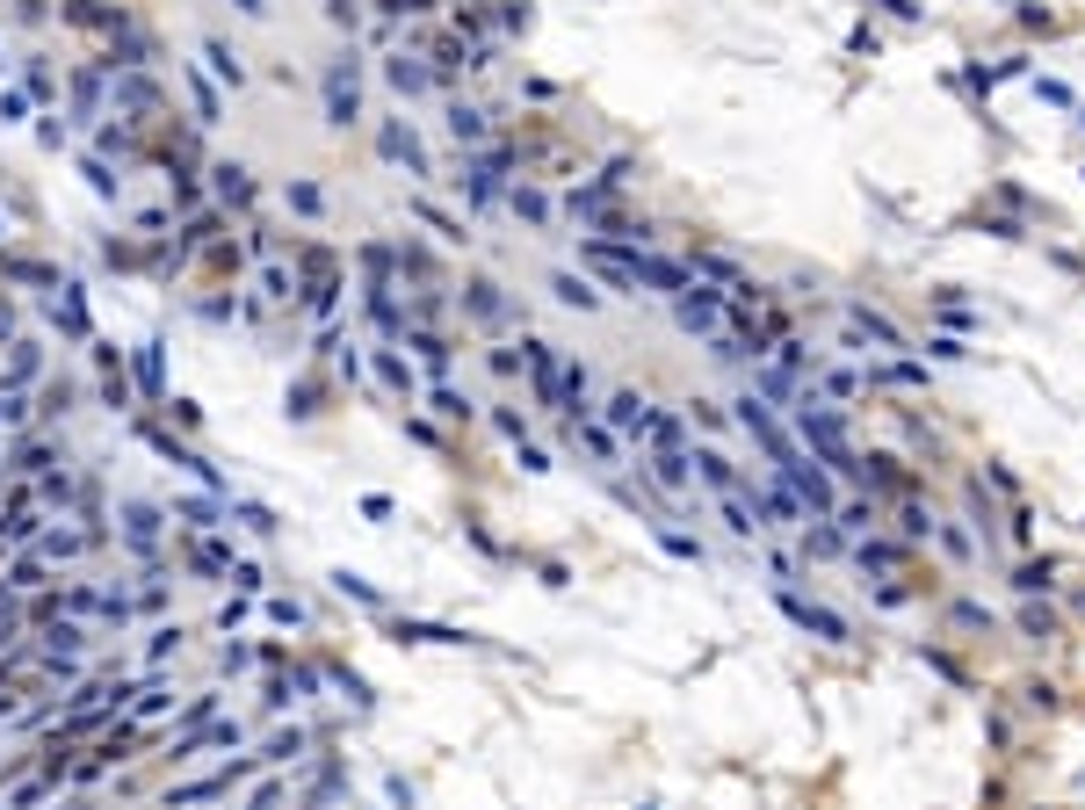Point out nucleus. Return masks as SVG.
Listing matches in <instances>:
<instances>
[{
    "label": "nucleus",
    "instance_id": "f257e3e1",
    "mask_svg": "<svg viewBox=\"0 0 1085 810\" xmlns=\"http://www.w3.org/2000/svg\"><path fill=\"white\" fill-rule=\"evenodd\" d=\"M586 261H594L615 290H666V297H680V290L695 283L688 261H659V254H637V246H615V239H594V246H586Z\"/></svg>",
    "mask_w": 1085,
    "mask_h": 810
},
{
    "label": "nucleus",
    "instance_id": "f03ea898",
    "mask_svg": "<svg viewBox=\"0 0 1085 810\" xmlns=\"http://www.w3.org/2000/svg\"><path fill=\"white\" fill-rule=\"evenodd\" d=\"M738 427H746L753 442H760V456L774 463V471H782V463H796V456H803V442H796V434H789L782 420L767 413V398H753V391L738 398Z\"/></svg>",
    "mask_w": 1085,
    "mask_h": 810
},
{
    "label": "nucleus",
    "instance_id": "7ed1b4c3",
    "mask_svg": "<svg viewBox=\"0 0 1085 810\" xmlns=\"http://www.w3.org/2000/svg\"><path fill=\"white\" fill-rule=\"evenodd\" d=\"M673 319L688 326V333H702V340H717L724 333V290H709L702 275H695V283L673 297Z\"/></svg>",
    "mask_w": 1085,
    "mask_h": 810
},
{
    "label": "nucleus",
    "instance_id": "20e7f679",
    "mask_svg": "<svg viewBox=\"0 0 1085 810\" xmlns=\"http://www.w3.org/2000/svg\"><path fill=\"white\" fill-rule=\"evenodd\" d=\"M463 196H471L478 210H492L507 196V152H471L463 160Z\"/></svg>",
    "mask_w": 1085,
    "mask_h": 810
},
{
    "label": "nucleus",
    "instance_id": "39448f33",
    "mask_svg": "<svg viewBox=\"0 0 1085 810\" xmlns=\"http://www.w3.org/2000/svg\"><path fill=\"white\" fill-rule=\"evenodd\" d=\"M355 116H362V95H355V51H340L333 66H326V123H340V131H348Z\"/></svg>",
    "mask_w": 1085,
    "mask_h": 810
},
{
    "label": "nucleus",
    "instance_id": "423d86ee",
    "mask_svg": "<svg viewBox=\"0 0 1085 810\" xmlns=\"http://www.w3.org/2000/svg\"><path fill=\"white\" fill-rule=\"evenodd\" d=\"M521 362H529V384H536V405H557L565 413V369H557L550 340H521Z\"/></svg>",
    "mask_w": 1085,
    "mask_h": 810
},
{
    "label": "nucleus",
    "instance_id": "0eeeda50",
    "mask_svg": "<svg viewBox=\"0 0 1085 810\" xmlns=\"http://www.w3.org/2000/svg\"><path fill=\"white\" fill-rule=\"evenodd\" d=\"M377 152H384L391 167H406L413 181H427V174H434V167H427V145L413 138V123H398V116H391L384 131H377Z\"/></svg>",
    "mask_w": 1085,
    "mask_h": 810
},
{
    "label": "nucleus",
    "instance_id": "6e6552de",
    "mask_svg": "<svg viewBox=\"0 0 1085 810\" xmlns=\"http://www.w3.org/2000/svg\"><path fill=\"white\" fill-rule=\"evenodd\" d=\"M782 615L796 622V630L825 637V644H847V637H854V630H847V615H832V608H818V601H803V594H789V586H782Z\"/></svg>",
    "mask_w": 1085,
    "mask_h": 810
},
{
    "label": "nucleus",
    "instance_id": "1a4fd4ad",
    "mask_svg": "<svg viewBox=\"0 0 1085 810\" xmlns=\"http://www.w3.org/2000/svg\"><path fill=\"white\" fill-rule=\"evenodd\" d=\"M160 521L167 514L152 507V500H123V543H131L138 557H160Z\"/></svg>",
    "mask_w": 1085,
    "mask_h": 810
},
{
    "label": "nucleus",
    "instance_id": "9d476101",
    "mask_svg": "<svg viewBox=\"0 0 1085 810\" xmlns=\"http://www.w3.org/2000/svg\"><path fill=\"white\" fill-rule=\"evenodd\" d=\"M246 767V760H239ZM239 767H225V774H203V782H189V789H167V810H196V803H217V796H232V774Z\"/></svg>",
    "mask_w": 1085,
    "mask_h": 810
},
{
    "label": "nucleus",
    "instance_id": "9b49d317",
    "mask_svg": "<svg viewBox=\"0 0 1085 810\" xmlns=\"http://www.w3.org/2000/svg\"><path fill=\"white\" fill-rule=\"evenodd\" d=\"M463 311H471L478 326H500V319H507V297H500V283H485V275H478V283H463Z\"/></svg>",
    "mask_w": 1085,
    "mask_h": 810
},
{
    "label": "nucleus",
    "instance_id": "f8f14e48",
    "mask_svg": "<svg viewBox=\"0 0 1085 810\" xmlns=\"http://www.w3.org/2000/svg\"><path fill=\"white\" fill-rule=\"evenodd\" d=\"M644 420H651V398L644 391H615L608 398V427L615 434H644Z\"/></svg>",
    "mask_w": 1085,
    "mask_h": 810
},
{
    "label": "nucleus",
    "instance_id": "ddd939ff",
    "mask_svg": "<svg viewBox=\"0 0 1085 810\" xmlns=\"http://www.w3.org/2000/svg\"><path fill=\"white\" fill-rule=\"evenodd\" d=\"M651 478H659L666 492H688V485H695V463H688V449H651Z\"/></svg>",
    "mask_w": 1085,
    "mask_h": 810
},
{
    "label": "nucleus",
    "instance_id": "4468645a",
    "mask_svg": "<svg viewBox=\"0 0 1085 810\" xmlns=\"http://www.w3.org/2000/svg\"><path fill=\"white\" fill-rule=\"evenodd\" d=\"M688 463H695V478H702L709 492H746V478H738V471H731V463H724L717 449H695Z\"/></svg>",
    "mask_w": 1085,
    "mask_h": 810
},
{
    "label": "nucleus",
    "instance_id": "2eb2a0df",
    "mask_svg": "<svg viewBox=\"0 0 1085 810\" xmlns=\"http://www.w3.org/2000/svg\"><path fill=\"white\" fill-rule=\"evenodd\" d=\"M384 80L398 87V95H427V87H434V73L420 66V58H406V51H398V58H384Z\"/></svg>",
    "mask_w": 1085,
    "mask_h": 810
},
{
    "label": "nucleus",
    "instance_id": "dca6fc26",
    "mask_svg": "<svg viewBox=\"0 0 1085 810\" xmlns=\"http://www.w3.org/2000/svg\"><path fill=\"white\" fill-rule=\"evenodd\" d=\"M847 319H854V333H868V340H876V348H890V355H897V348H905V333H897V326L883 319V311H868V304H854V311H847Z\"/></svg>",
    "mask_w": 1085,
    "mask_h": 810
},
{
    "label": "nucleus",
    "instance_id": "f3484780",
    "mask_svg": "<svg viewBox=\"0 0 1085 810\" xmlns=\"http://www.w3.org/2000/svg\"><path fill=\"white\" fill-rule=\"evenodd\" d=\"M398 637L406 644H478L471 630H449V622H398Z\"/></svg>",
    "mask_w": 1085,
    "mask_h": 810
},
{
    "label": "nucleus",
    "instance_id": "a211bd4d",
    "mask_svg": "<svg viewBox=\"0 0 1085 810\" xmlns=\"http://www.w3.org/2000/svg\"><path fill=\"white\" fill-rule=\"evenodd\" d=\"M449 138H456V145H485V109L449 102Z\"/></svg>",
    "mask_w": 1085,
    "mask_h": 810
},
{
    "label": "nucleus",
    "instance_id": "6ab92c4d",
    "mask_svg": "<svg viewBox=\"0 0 1085 810\" xmlns=\"http://www.w3.org/2000/svg\"><path fill=\"white\" fill-rule=\"evenodd\" d=\"M572 449H586L594 463H615V434L594 427V420H572Z\"/></svg>",
    "mask_w": 1085,
    "mask_h": 810
},
{
    "label": "nucleus",
    "instance_id": "aec40b11",
    "mask_svg": "<svg viewBox=\"0 0 1085 810\" xmlns=\"http://www.w3.org/2000/svg\"><path fill=\"white\" fill-rule=\"evenodd\" d=\"M210 174H217V196H225V203H254V181H246L239 160H217Z\"/></svg>",
    "mask_w": 1085,
    "mask_h": 810
},
{
    "label": "nucleus",
    "instance_id": "412c9836",
    "mask_svg": "<svg viewBox=\"0 0 1085 810\" xmlns=\"http://www.w3.org/2000/svg\"><path fill=\"white\" fill-rule=\"evenodd\" d=\"M1049 586H1057V565H1049V557H1028V565L1013 572V594H1049Z\"/></svg>",
    "mask_w": 1085,
    "mask_h": 810
},
{
    "label": "nucleus",
    "instance_id": "4be33fe9",
    "mask_svg": "<svg viewBox=\"0 0 1085 810\" xmlns=\"http://www.w3.org/2000/svg\"><path fill=\"white\" fill-rule=\"evenodd\" d=\"M102 398L116 405V413H123V405H131V377H123V362H116V348H102Z\"/></svg>",
    "mask_w": 1085,
    "mask_h": 810
},
{
    "label": "nucleus",
    "instance_id": "5701e85b",
    "mask_svg": "<svg viewBox=\"0 0 1085 810\" xmlns=\"http://www.w3.org/2000/svg\"><path fill=\"white\" fill-rule=\"evenodd\" d=\"M406 348H413V355H420V362L434 369V377H442V369H449V340H442V333H420V326H413V333H406Z\"/></svg>",
    "mask_w": 1085,
    "mask_h": 810
},
{
    "label": "nucleus",
    "instance_id": "b1692460",
    "mask_svg": "<svg viewBox=\"0 0 1085 810\" xmlns=\"http://www.w3.org/2000/svg\"><path fill=\"white\" fill-rule=\"evenodd\" d=\"M189 565H196V572H210V579H232V550H225V543H210V536H203V543L189 550Z\"/></svg>",
    "mask_w": 1085,
    "mask_h": 810
},
{
    "label": "nucleus",
    "instance_id": "393cba45",
    "mask_svg": "<svg viewBox=\"0 0 1085 810\" xmlns=\"http://www.w3.org/2000/svg\"><path fill=\"white\" fill-rule=\"evenodd\" d=\"M138 384H145V398H160V391H167V369H160V340H145V348H138Z\"/></svg>",
    "mask_w": 1085,
    "mask_h": 810
},
{
    "label": "nucleus",
    "instance_id": "a878e982",
    "mask_svg": "<svg viewBox=\"0 0 1085 810\" xmlns=\"http://www.w3.org/2000/svg\"><path fill=\"white\" fill-rule=\"evenodd\" d=\"M377 377H384V391H398V398H413V369H406V355H377Z\"/></svg>",
    "mask_w": 1085,
    "mask_h": 810
},
{
    "label": "nucleus",
    "instance_id": "bb28decb",
    "mask_svg": "<svg viewBox=\"0 0 1085 810\" xmlns=\"http://www.w3.org/2000/svg\"><path fill=\"white\" fill-rule=\"evenodd\" d=\"M854 557H861V572H897V565H905V550H897V543H861Z\"/></svg>",
    "mask_w": 1085,
    "mask_h": 810
},
{
    "label": "nucleus",
    "instance_id": "cd10ccee",
    "mask_svg": "<svg viewBox=\"0 0 1085 810\" xmlns=\"http://www.w3.org/2000/svg\"><path fill=\"white\" fill-rule=\"evenodd\" d=\"M333 594H348V601H362V608H384V594H377L362 572H333Z\"/></svg>",
    "mask_w": 1085,
    "mask_h": 810
},
{
    "label": "nucleus",
    "instance_id": "c85d7f7f",
    "mask_svg": "<svg viewBox=\"0 0 1085 810\" xmlns=\"http://www.w3.org/2000/svg\"><path fill=\"white\" fill-rule=\"evenodd\" d=\"M550 290H557V297H565L572 311H594V304H601V290H586V283H579V275H550Z\"/></svg>",
    "mask_w": 1085,
    "mask_h": 810
},
{
    "label": "nucleus",
    "instance_id": "c756f323",
    "mask_svg": "<svg viewBox=\"0 0 1085 810\" xmlns=\"http://www.w3.org/2000/svg\"><path fill=\"white\" fill-rule=\"evenodd\" d=\"M80 174H87V189H95V196H116L123 189V174H109V160H95V152L80 160Z\"/></svg>",
    "mask_w": 1085,
    "mask_h": 810
},
{
    "label": "nucleus",
    "instance_id": "7c9ffc66",
    "mask_svg": "<svg viewBox=\"0 0 1085 810\" xmlns=\"http://www.w3.org/2000/svg\"><path fill=\"white\" fill-rule=\"evenodd\" d=\"M261 290H268L275 304H290V297H297V275H290L283 261H268V268H261Z\"/></svg>",
    "mask_w": 1085,
    "mask_h": 810
},
{
    "label": "nucleus",
    "instance_id": "2f4dec72",
    "mask_svg": "<svg viewBox=\"0 0 1085 810\" xmlns=\"http://www.w3.org/2000/svg\"><path fill=\"white\" fill-rule=\"evenodd\" d=\"M507 203H514L521 217H529V225H550V196H543V189H514Z\"/></svg>",
    "mask_w": 1085,
    "mask_h": 810
},
{
    "label": "nucleus",
    "instance_id": "473e14b6",
    "mask_svg": "<svg viewBox=\"0 0 1085 810\" xmlns=\"http://www.w3.org/2000/svg\"><path fill=\"white\" fill-rule=\"evenodd\" d=\"M297 753H304V731H297V724H290V731H275V738L261 745V760H297Z\"/></svg>",
    "mask_w": 1085,
    "mask_h": 810
},
{
    "label": "nucleus",
    "instance_id": "72a5a7b5",
    "mask_svg": "<svg viewBox=\"0 0 1085 810\" xmlns=\"http://www.w3.org/2000/svg\"><path fill=\"white\" fill-rule=\"evenodd\" d=\"M203 58H210V73H217V80H232V87L246 80V66H239V58H232L225 44H203Z\"/></svg>",
    "mask_w": 1085,
    "mask_h": 810
},
{
    "label": "nucleus",
    "instance_id": "f704fd0d",
    "mask_svg": "<svg viewBox=\"0 0 1085 810\" xmlns=\"http://www.w3.org/2000/svg\"><path fill=\"white\" fill-rule=\"evenodd\" d=\"M897 528H905V543H919V536H934V514H926L919 500H905V514H897Z\"/></svg>",
    "mask_w": 1085,
    "mask_h": 810
},
{
    "label": "nucleus",
    "instance_id": "c9c22d12",
    "mask_svg": "<svg viewBox=\"0 0 1085 810\" xmlns=\"http://www.w3.org/2000/svg\"><path fill=\"white\" fill-rule=\"evenodd\" d=\"M434 413H442V420H471V398L449 391V384H434Z\"/></svg>",
    "mask_w": 1085,
    "mask_h": 810
},
{
    "label": "nucleus",
    "instance_id": "e433bc0d",
    "mask_svg": "<svg viewBox=\"0 0 1085 810\" xmlns=\"http://www.w3.org/2000/svg\"><path fill=\"white\" fill-rule=\"evenodd\" d=\"M1020 637L1049 644V637H1057V615H1049V608H1028V615H1020Z\"/></svg>",
    "mask_w": 1085,
    "mask_h": 810
},
{
    "label": "nucleus",
    "instance_id": "4c0bfd02",
    "mask_svg": "<svg viewBox=\"0 0 1085 810\" xmlns=\"http://www.w3.org/2000/svg\"><path fill=\"white\" fill-rule=\"evenodd\" d=\"M217 514H225L217 500H181V507H174V521H189V528H210Z\"/></svg>",
    "mask_w": 1085,
    "mask_h": 810
},
{
    "label": "nucleus",
    "instance_id": "58836bf2",
    "mask_svg": "<svg viewBox=\"0 0 1085 810\" xmlns=\"http://www.w3.org/2000/svg\"><path fill=\"white\" fill-rule=\"evenodd\" d=\"M8 586H15V594H29V586H44V557H15Z\"/></svg>",
    "mask_w": 1085,
    "mask_h": 810
},
{
    "label": "nucleus",
    "instance_id": "ea45409f",
    "mask_svg": "<svg viewBox=\"0 0 1085 810\" xmlns=\"http://www.w3.org/2000/svg\"><path fill=\"white\" fill-rule=\"evenodd\" d=\"M73 109H80V123H95V109H102V80H80V87H73Z\"/></svg>",
    "mask_w": 1085,
    "mask_h": 810
},
{
    "label": "nucleus",
    "instance_id": "a19ab883",
    "mask_svg": "<svg viewBox=\"0 0 1085 810\" xmlns=\"http://www.w3.org/2000/svg\"><path fill=\"white\" fill-rule=\"evenodd\" d=\"M232 521H246L254 536H268V528H275V514H268V507H254V500H239V507H232Z\"/></svg>",
    "mask_w": 1085,
    "mask_h": 810
},
{
    "label": "nucleus",
    "instance_id": "79ce46f5",
    "mask_svg": "<svg viewBox=\"0 0 1085 810\" xmlns=\"http://www.w3.org/2000/svg\"><path fill=\"white\" fill-rule=\"evenodd\" d=\"M189 95H196V123H217V87L210 80H189Z\"/></svg>",
    "mask_w": 1085,
    "mask_h": 810
},
{
    "label": "nucleus",
    "instance_id": "37998d69",
    "mask_svg": "<svg viewBox=\"0 0 1085 810\" xmlns=\"http://www.w3.org/2000/svg\"><path fill=\"white\" fill-rule=\"evenodd\" d=\"M29 536H37V514H29V507H15V521L0 528V543H29Z\"/></svg>",
    "mask_w": 1085,
    "mask_h": 810
},
{
    "label": "nucleus",
    "instance_id": "c03bdc74",
    "mask_svg": "<svg viewBox=\"0 0 1085 810\" xmlns=\"http://www.w3.org/2000/svg\"><path fill=\"white\" fill-rule=\"evenodd\" d=\"M290 203H297L304 217H319V210H326V196L312 189V181H290Z\"/></svg>",
    "mask_w": 1085,
    "mask_h": 810
},
{
    "label": "nucleus",
    "instance_id": "a18cd8bd",
    "mask_svg": "<svg viewBox=\"0 0 1085 810\" xmlns=\"http://www.w3.org/2000/svg\"><path fill=\"white\" fill-rule=\"evenodd\" d=\"M825 391L832 398H861V377H854V369H825Z\"/></svg>",
    "mask_w": 1085,
    "mask_h": 810
},
{
    "label": "nucleus",
    "instance_id": "49530a36",
    "mask_svg": "<svg viewBox=\"0 0 1085 810\" xmlns=\"http://www.w3.org/2000/svg\"><path fill=\"white\" fill-rule=\"evenodd\" d=\"M333 688H340V695H348L355 709H369V688H362V680H355L348 666H333Z\"/></svg>",
    "mask_w": 1085,
    "mask_h": 810
},
{
    "label": "nucleus",
    "instance_id": "de8ad7c7",
    "mask_svg": "<svg viewBox=\"0 0 1085 810\" xmlns=\"http://www.w3.org/2000/svg\"><path fill=\"white\" fill-rule=\"evenodd\" d=\"M80 543H87V536H73V528H51V536H44V557H73Z\"/></svg>",
    "mask_w": 1085,
    "mask_h": 810
},
{
    "label": "nucleus",
    "instance_id": "09e8293b",
    "mask_svg": "<svg viewBox=\"0 0 1085 810\" xmlns=\"http://www.w3.org/2000/svg\"><path fill=\"white\" fill-rule=\"evenodd\" d=\"M876 377H883V384H926V369H919V362H890V369H876Z\"/></svg>",
    "mask_w": 1085,
    "mask_h": 810
},
{
    "label": "nucleus",
    "instance_id": "8fccbe9b",
    "mask_svg": "<svg viewBox=\"0 0 1085 810\" xmlns=\"http://www.w3.org/2000/svg\"><path fill=\"white\" fill-rule=\"evenodd\" d=\"M174 651H181V630H174V622H167V630H152V666L174 659Z\"/></svg>",
    "mask_w": 1085,
    "mask_h": 810
},
{
    "label": "nucleus",
    "instance_id": "3c124183",
    "mask_svg": "<svg viewBox=\"0 0 1085 810\" xmlns=\"http://www.w3.org/2000/svg\"><path fill=\"white\" fill-rule=\"evenodd\" d=\"M87 637H80V622H51V651H80Z\"/></svg>",
    "mask_w": 1085,
    "mask_h": 810
},
{
    "label": "nucleus",
    "instance_id": "603ef678",
    "mask_svg": "<svg viewBox=\"0 0 1085 810\" xmlns=\"http://www.w3.org/2000/svg\"><path fill=\"white\" fill-rule=\"evenodd\" d=\"M955 622H963V630H991V608H977V601H955Z\"/></svg>",
    "mask_w": 1085,
    "mask_h": 810
},
{
    "label": "nucleus",
    "instance_id": "864d4df0",
    "mask_svg": "<svg viewBox=\"0 0 1085 810\" xmlns=\"http://www.w3.org/2000/svg\"><path fill=\"white\" fill-rule=\"evenodd\" d=\"M659 543H666L673 557H695V565H702V543H695V536H673V528H659Z\"/></svg>",
    "mask_w": 1085,
    "mask_h": 810
},
{
    "label": "nucleus",
    "instance_id": "5fc2aeb1",
    "mask_svg": "<svg viewBox=\"0 0 1085 810\" xmlns=\"http://www.w3.org/2000/svg\"><path fill=\"white\" fill-rule=\"evenodd\" d=\"M44 796H51V782H29V789H15V796H8V810H37Z\"/></svg>",
    "mask_w": 1085,
    "mask_h": 810
},
{
    "label": "nucleus",
    "instance_id": "6e6d98bb",
    "mask_svg": "<svg viewBox=\"0 0 1085 810\" xmlns=\"http://www.w3.org/2000/svg\"><path fill=\"white\" fill-rule=\"evenodd\" d=\"M116 95H123V102H131V109H152V102H160V95H152V87H145V80H123V87H116Z\"/></svg>",
    "mask_w": 1085,
    "mask_h": 810
},
{
    "label": "nucleus",
    "instance_id": "4d7b16f0",
    "mask_svg": "<svg viewBox=\"0 0 1085 810\" xmlns=\"http://www.w3.org/2000/svg\"><path fill=\"white\" fill-rule=\"evenodd\" d=\"M1035 95H1042V102H1057V109H1071V87H1064V80H1035Z\"/></svg>",
    "mask_w": 1085,
    "mask_h": 810
},
{
    "label": "nucleus",
    "instance_id": "13d9d810",
    "mask_svg": "<svg viewBox=\"0 0 1085 810\" xmlns=\"http://www.w3.org/2000/svg\"><path fill=\"white\" fill-rule=\"evenodd\" d=\"M232 586L239 594H261V565H232Z\"/></svg>",
    "mask_w": 1085,
    "mask_h": 810
},
{
    "label": "nucleus",
    "instance_id": "bf43d9fd",
    "mask_svg": "<svg viewBox=\"0 0 1085 810\" xmlns=\"http://www.w3.org/2000/svg\"><path fill=\"white\" fill-rule=\"evenodd\" d=\"M0 427H22V398L15 391H0Z\"/></svg>",
    "mask_w": 1085,
    "mask_h": 810
},
{
    "label": "nucleus",
    "instance_id": "052dcab7",
    "mask_svg": "<svg viewBox=\"0 0 1085 810\" xmlns=\"http://www.w3.org/2000/svg\"><path fill=\"white\" fill-rule=\"evenodd\" d=\"M246 810H283V789H275V782H268V789H261L254 803H246Z\"/></svg>",
    "mask_w": 1085,
    "mask_h": 810
},
{
    "label": "nucleus",
    "instance_id": "680f3d73",
    "mask_svg": "<svg viewBox=\"0 0 1085 810\" xmlns=\"http://www.w3.org/2000/svg\"><path fill=\"white\" fill-rule=\"evenodd\" d=\"M8 630H15V608H0V637H8Z\"/></svg>",
    "mask_w": 1085,
    "mask_h": 810
},
{
    "label": "nucleus",
    "instance_id": "e2e57ef3",
    "mask_svg": "<svg viewBox=\"0 0 1085 810\" xmlns=\"http://www.w3.org/2000/svg\"><path fill=\"white\" fill-rule=\"evenodd\" d=\"M1078 123H1085V109H1078Z\"/></svg>",
    "mask_w": 1085,
    "mask_h": 810
}]
</instances>
